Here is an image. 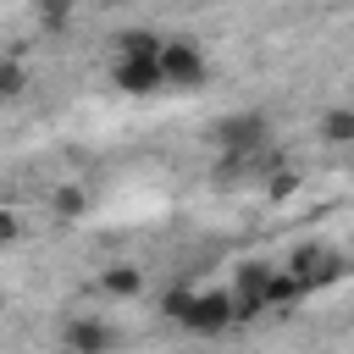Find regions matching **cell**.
<instances>
[{
    "label": "cell",
    "mask_w": 354,
    "mask_h": 354,
    "mask_svg": "<svg viewBox=\"0 0 354 354\" xmlns=\"http://www.w3.org/2000/svg\"><path fill=\"white\" fill-rule=\"evenodd\" d=\"M238 321V304H232V288H205L199 299H194V310H188V332H199V337H216V332H227Z\"/></svg>",
    "instance_id": "5b68a950"
},
{
    "label": "cell",
    "mask_w": 354,
    "mask_h": 354,
    "mask_svg": "<svg viewBox=\"0 0 354 354\" xmlns=\"http://www.w3.org/2000/svg\"><path fill=\"white\" fill-rule=\"evenodd\" d=\"M194 288H171L166 299H160V315H171V321H188V310H194Z\"/></svg>",
    "instance_id": "9a60e30c"
},
{
    "label": "cell",
    "mask_w": 354,
    "mask_h": 354,
    "mask_svg": "<svg viewBox=\"0 0 354 354\" xmlns=\"http://www.w3.org/2000/svg\"><path fill=\"white\" fill-rule=\"evenodd\" d=\"M348 266H354V249H348Z\"/></svg>",
    "instance_id": "ac0fdd59"
},
{
    "label": "cell",
    "mask_w": 354,
    "mask_h": 354,
    "mask_svg": "<svg viewBox=\"0 0 354 354\" xmlns=\"http://www.w3.org/2000/svg\"><path fill=\"white\" fill-rule=\"evenodd\" d=\"M66 17H72L66 6H39V22H44V28H66Z\"/></svg>",
    "instance_id": "2e32d148"
},
{
    "label": "cell",
    "mask_w": 354,
    "mask_h": 354,
    "mask_svg": "<svg viewBox=\"0 0 354 354\" xmlns=\"http://www.w3.org/2000/svg\"><path fill=\"white\" fill-rule=\"evenodd\" d=\"M271 282H277V266H266V260H238V271H232L238 321H260V315L271 310Z\"/></svg>",
    "instance_id": "277c9868"
},
{
    "label": "cell",
    "mask_w": 354,
    "mask_h": 354,
    "mask_svg": "<svg viewBox=\"0 0 354 354\" xmlns=\"http://www.w3.org/2000/svg\"><path fill=\"white\" fill-rule=\"evenodd\" d=\"M22 88H28V66H22V55L11 50V55H0V94H6V100H17Z\"/></svg>",
    "instance_id": "7c38bea8"
},
{
    "label": "cell",
    "mask_w": 354,
    "mask_h": 354,
    "mask_svg": "<svg viewBox=\"0 0 354 354\" xmlns=\"http://www.w3.org/2000/svg\"><path fill=\"white\" fill-rule=\"evenodd\" d=\"M17 232H22V216L6 210V216H0V243H17Z\"/></svg>",
    "instance_id": "e0dca14e"
},
{
    "label": "cell",
    "mask_w": 354,
    "mask_h": 354,
    "mask_svg": "<svg viewBox=\"0 0 354 354\" xmlns=\"http://www.w3.org/2000/svg\"><path fill=\"white\" fill-rule=\"evenodd\" d=\"M111 77H116V88H122V94H138V100L166 88L160 61H116V72H111Z\"/></svg>",
    "instance_id": "52a82bcc"
},
{
    "label": "cell",
    "mask_w": 354,
    "mask_h": 354,
    "mask_svg": "<svg viewBox=\"0 0 354 354\" xmlns=\"http://www.w3.org/2000/svg\"><path fill=\"white\" fill-rule=\"evenodd\" d=\"M321 138H326V144H354V111H348V105H332V111L321 116Z\"/></svg>",
    "instance_id": "30bf717a"
},
{
    "label": "cell",
    "mask_w": 354,
    "mask_h": 354,
    "mask_svg": "<svg viewBox=\"0 0 354 354\" xmlns=\"http://www.w3.org/2000/svg\"><path fill=\"white\" fill-rule=\"evenodd\" d=\"M61 343H66V354H111L116 348V332L100 315H72L66 332H61Z\"/></svg>",
    "instance_id": "8992f818"
},
{
    "label": "cell",
    "mask_w": 354,
    "mask_h": 354,
    "mask_svg": "<svg viewBox=\"0 0 354 354\" xmlns=\"http://www.w3.org/2000/svg\"><path fill=\"white\" fill-rule=\"evenodd\" d=\"M282 271H293L304 282V293H321V288H332L348 271V254L332 249V243H321V238H304V243H293V254H288Z\"/></svg>",
    "instance_id": "7a4b0ae2"
},
{
    "label": "cell",
    "mask_w": 354,
    "mask_h": 354,
    "mask_svg": "<svg viewBox=\"0 0 354 354\" xmlns=\"http://www.w3.org/2000/svg\"><path fill=\"white\" fill-rule=\"evenodd\" d=\"M293 299H304V282H299L293 271H282V266H277V282H271V310H282V304H293Z\"/></svg>",
    "instance_id": "5bb4252c"
},
{
    "label": "cell",
    "mask_w": 354,
    "mask_h": 354,
    "mask_svg": "<svg viewBox=\"0 0 354 354\" xmlns=\"http://www.w3.org/2000/svg\"><path fill=\"white\" fill-rule=\"evenodd\" d=\"M293 194H299V171H293V166H277V171L266 177V199L282 205V199H293Z\"/></svg>",
    "instance_id": "4fadbf2b"
},
{
    "label": "cell",
    "mask_w": 354,
    "mask_h": 354,
    "mask_svg": "<svg viewBox=\"0 0 354 354\" xmlns=\"http://www.w3.org/2000/svg\"><path fill=\"white\" fill-rule=\"evenodd\" d=\"M160 72H166V88H183V94L205 88L210 66H205V50H199V39H188V33L166 39V50H160Z\"/></svg>",
    "instance_id": "3957f363"
},
{
    "label": "cell",
    "mask_w": 354,
    "mask_h": 354,
    "mask_svg": "<svg viewBox=\"0 0 354 354\" xmlns=\"http://www.w3.org/2000/svg\"><path fill=\"white\" fill-rule=\"evenodd\" d=\"M111 44H116V61H160V50H166V39L155 28H122Z\"/></svg>",
    "instance_id": "ba28073f"
},
{
    "label": "cell",
    "mask_w": 354,
    "mask_h": 354,
    "mask_svg": "<svg viewBox=\"0 0 354 354\" xmlns=\"http://www.w3.org/2000/svg\"><path fill=\"white\" fill-rule=\"evenodd\" d=\"M50 210H55L61 221H77V216L88 210V194H83L77 183H66V188H55V194H50Z\"/></svg>",
    "instance_id": "8fae6325"
},
{
    "label": "cell",
    "mask_w": 354,
    "mask_h": 354,
    "mask_svg": "<svg viewBox=\"0 0 354 354\" xmlns=\"http://www.w3.org/2000/svg\"><path fill=\"white\" fill-rule=\"evenodd\" d=\"M205 138L221 155H260V149H271V116L266 111H227L210 122Z\"/></svg>",
    "instance_id": "6da1fadb"
},
{
    "label": "cell",
    "mask_w": 354,
    "mask_h": 354,
    "mask_svg": "<svg viewBox=\"0 0 354 354\" xmlns=\"http://www.w3.org/2000/svg\"><path fill=\"white\" fill-rule=\"evenodd\" d=\"M100 293H111V299H138V293H144V271H138V266H105V271H100Z\"/></svg>",
    "instance_id": "9c48e42d"
}]
</instances>
